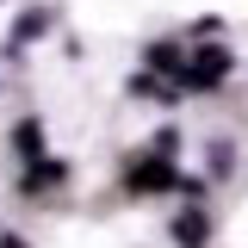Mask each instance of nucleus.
Segmentation results:
<instances>
[{"instance_id": "nucleus-1", "label": "nucleus", "mask_w": 248, "mask_h": 248, "mask_svg": "<svg viewBox=\"0 0 248 248\" xmlns=\"http://www.w3.org/2000/svg\"><path fill=\"white\" fill-rule=\"evenodd\" d=\"M174 236H180V248H205V236H211V223H205V211H186L180 223H174Z\"/></svg>"}, {"instance_id": "nucleus-2", "label": "nucleus", "mask_w": 248, "mask_h": 248, "mask_svg": "<svg viewBox=\"0 0 248 248\" xmlns=\"http://www.w3.org/2000/svg\"><path fill=\"white\" fill-rule=\"evenodd\" d=\"M130 186H137V192H161V186H168V168H161V161H149V168H130Z\"/></svg>"}]
</instances>
